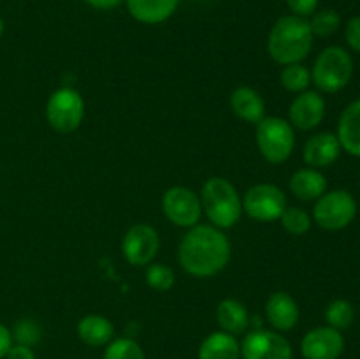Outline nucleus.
Wrapping results in <instances>:
<instances>
[{
  "mask_svg": "<svg viewBox=\"0 0 360 359\" xmlns=\"http://www.w3.org/2000/svg\"><path fill=\"white\" fill-rule=\"evenodd\" d=\"M183 270L197 278H211L224 271L231 260V241L214 225H193L178 248Z\"/></svg>",
  "mask_w": 360,
  "mask_h": 359,
  "instance_id": "obj_1",
  "label": "nucleus"
},
{
  "mask_svg": "<svg viewBox=\"0 0 360 359\" xmlns=\"http://www.w3.org/2000/svg\"><path fill=\"white\" fill-rule=\"evenodd\" d=\"M313 32L306 18L281 16L273 25L267 39V49L274 62L281 65L301 63L313 48Z\"/></svg>",
  "mask_w": 360,
  "mask_h": 359,
  "instance_id": "obj_2",
  "label": "nucleus"
},
{
  "mask_svg": "<svg viewBox=\"0 0 360 359\" xmlns=\"http://www.w3.org/2000/svg\"><path fill=\"white\" fill-rule=\"evenodd\" d=\"M200 206L211 224L218 229H229L236 225L243 213V203L236 187L220 176L210 178L202 185Z\"/></svg>",
  "mask_w": 360,
  "mask_h": 359,
  "instance_id": "obj_3",
  "label": "nucleus"
},
{
  "mask_svg": "<svg viewBox=\"0 0 360 359\" xmlns=\"http://www.w3.org/2000/svg\"><path fill=\"white\" fill-rule=\"evenodd\" d=\"M354 76V60L341 46H329L315 60L311 81L319 90L336 94L350 83Z\"/></svg>",
  "mask_w": 360,
  "mask_h": 359,
  "instance_id": "obj_4",
  "label": "nucleus"
},
{
  "mask_svg": "<svg viewBox=\"0 0 360 359\" xmlns=\"http://www.w3.org/2000/svg\"><path fill=\"white\" fill-rule=\"evenodd\" d=\"M257 146L267 162L283 164L290 158L295 146L294 127L283 118L264 116L257 123Z\"/></svg>",
  "mask_w": 360,
  "mask_h": 359,
  "instance_id": "obj_5",
  "label": "nucleus"
},
{
  "mask_svg": "<svg viewBox=\"0 0 360 359\" xmlns=\"http://www.w3.org/2000/svg\"><path fill=\"white\" fill-rule=\"evenodd\" d=\"M357 201L348 190H330L316 199L313 218L326 231H341L354 222Z\"/></svg>",
  "mask_w": 360,
  "mask_h": 359,
  "instance_id": "obj_6",
  "label": "nucleus"
},
{
  "mask_svg": "<svg viewBox=\"0 0 360 359\" xmlns=\"http://www.w3.org/2000/svg\"><path fill=\"white\" fill-rule=\"evenodd\" d=\"M84 116V101L74 88L53 92L46 104V120L56 132H74Z\"/></svg>",
  "mask_w": 360,
  "mask_h": 359,
  "instance_id": "obj_7",
  "label": "nucleus"
},
{
  "mask_svg": "<svg viewBox=\"0 0 360 359\" xmlns=\"http://www.w3.org/2000/svg\"><path fill=\"white\" fill-rule=\"evenodd\" d=\"M243 211L257 222L280 220L287 210V196L273 183H259L246 190L243 197Z\"/></svg>",
  "mask_w": 360,
  "mask_h": 359,
  "instance_id": "obj_8",
  "label": "nucleus"
},
{
  "mask_svg": "<svg viewBox=\"0 0 360 359\" xmlns=\"http://www.w3.org/2000/svg\"><path fill=\"white\" fill-rule=\"evenodd\" d=\"M162 210L169 222L178 227H193L199 224L202 206L200 197L186 187H172L162 197Z\"/></svg>",
  "mask_w": 360,
  "mask_h": 359,
  "instance_id": "obj_9",
  "label": "nucleus"
},
{
  "mask_svg": "<svg viewBox=\"0 0 360 359\" xmlns=\"http://www.w3.org/2000/svg\"><path fill=\"white\" fill-rule=\"evenodd\" d=\"M243 359H292L294 351L283 334L278 331H250L241 344Z\"/></svg>",
  "mask_w": 360,
  "mask_h": 359,
  "instance_id": "obj_10",
  "label": "nucleus"
},
{
  "mask_svg": "<svg viewBox=\"0 0 360 359\" xmlns=\"http://www.w3.org/2000/svg\"><path fill=\"white\" fill-rule=\"evenodd\" d=\"M160 248V236L157 229L148 224H136L125 232L122 250L132 266H148Z\"/></svg>",
  "mask_w": 360,
  "mask_h": 359,
  "instance_id": "obj_11",
  "label": "nucleus"
},
{
  "mask_svg": "<svg viewBox=\"0 0 360 359\" xmlns=\"http://www.w3.org/2000/svg\"><path fill=\"white\" fill-rule=\"evenodd\" d=\"M345 351V338L341 331L330 326L315 327L308 331L301 341V354L306 359H338Z\"/></svg>",
  "mask_w": 360,
  "mask_h": 359,
  "instance_id": "obj_12",
  "label": "nucleus"
},
{
  "mask_svg": "<svg viewBox=\"0 0 360 359\" xmlns=\"http://www.w3.org/2000/svg\"><path fill=\"white\" fill-rule=\"evenodd\" d=\"M288 118H290V125L299 130L315 129L326 118V101L319 92H301L292 101Z\"/></svg>",
  "mask_w": 360,
  "mask_h": 359,
  "instance_id": "obj_13",
  "label": "nucleus"
},
{
  "mask_svg": "<svg viewBox=\"0 0 360 359\" xmlns=\"http://www.w3.org/2000/svg\"><path fill=\"white\" fill-rule=\"evenodd\" d=\"M341 143L336 134L333 132H320L309 137L302 150V158L306 164L313 169L329 168L330 164L340 158Z\"/></svg>",
  "mask_w": 360,
  "mask_h": 359,
  "instance_id": "obj_14",
  "label": "nucleus"
},
{
  "mask_svg": "<svg viewBox=\"0 0 360 359\" xmlns=\"http://www.w3.org/2000/svg\"><path fill=\"white\" fill-rule=\"evenodd\" d=\"M267 322L274 327V331L283 333L290 331L299 322V306L297 301L288 292H273L266 303Z\"/></svg>",
  "mask_w": 360,
  "mask_h": 359,
  "instance_id": "obj_15",
  "label": "nucleus"
},
{
  "mask_svg": "<svg viewBox=\"0 0 360 359\" xmlns=\"http://www.w3.org/2000/svg\"><path fill=\"white\" fill-rule=\"evenodd\" d=\"M130 16L144 25H158L176 13L179 0H125Z\"/></svg>",
  "mask_w": 360,
  "mask_h": 359,
  "instance_id": "obj_16",
  "label": "nucleus"
},
{
  "mask_svg": "<svg viewBox=\"0 0 360 359\" xmlns=\"http://www.w3.org/2000/svg\"><path fill=\"white\" fill-rule=\"evenodd\" d=\"M336 136L347 153L360 158V99L348 104L341 113Z\"/></svg>",
  "mask_w": 360,
  "mask_h": 359,
  "instance_id": "obj_17",
  "label": "nucleus"
},
{
  "mask_svg": "<svg viewBox=\"0 0 360 359\" xmlns=\"http://www.w3.org/2000/svg\"><path fill=\"white\" fill-rule=\"evenodd\" d=\"M231 108L236 115L248 123H259L266 113L264 99L250 87H239L231 94Z\"/></svg>",
  "mask_w": 360,
  "mask_h": 359,
  "instance_id": "obj_18",
  "label": "nucleus"
},
{
  "mask_svg": "<svg viewBox=\"0 0 360 359\" xmlns=\"http://www.w3.org/2000/svg\"><path fill=\"white\" fill-rule=\"evenodd\" d=\"M288 187L297 199L315 201L327 192V180L319 169L304 168L292 175Z\"/></svg>",
  "mask_w": 360,
  "mask_h": 359,
  "instance_id": "obj_19",
  "label": "nucleus"
},
{
  "mask_svg": "<svg viewBox=\"0 0 360 359\" xmlns=\"http://www.w3.org/2000/svg\"><path fill=\"white\" fill-rule=\"evenodd\" d=\"M241 344L234 334L214 331L202 340L199 347V359H239Z\"/></svg>",
  "mask_w": 360,
  "mask_h": 359,
  "instance_id": "obj_20",
  "label": "nucleus"
},
{
  "mask_svg": "<svg viewBox=\"0 0 360 359\" xmlns=\"http://www.w3.org/2000/svg\"><path fill=\"white\" fill-rule=\"evenodd\" d=\"M76 331L77 338L90 347H104L112 340V334H115L111 320L104 315H95V313L83 317L77 322Z\"/></svg>",
  "mask_w": 360,
  "mask_h": 359,
  "instance_id": "obj_21",
  "label": "nucleus"
},
{
  "mask_svg": "<svg viewBox=\"0 0 360 359\" xmlns=\"http://www.w3.org/2000/svg\"><path fill=\"white\" fill-rule=\"evenodd\" d=\"M217 320L221 331L229 334H241L248 329L250 315L246 306L238 299H224L217 306Z\"/></svg>",
  "mask_w": 360,
  "mask_h": 359,
  "instance_id": "obj_22",
  "label": "nucleus"
},
{
  "mask_svg": "<svg viewBox=\"0 0 360 359\" xmlns=\"http://www.w3.org/2000/svg\"><path fill=\"white\" fill-rule=\"evenodd\" d=\"M280 83L287 92L301 94V92L308 90L309 83H311V73L302 63L283 65V70L280 74Z\"/></svg>",
  "mask_w": 360,
  "mask_h": 359,
  "instance_id": "obj_23",
  "label": "nucleus"
},
{
  "mask_svg": "<svg viewBox=\"0 0 360 359\" xmlns=\"http://www.w3.org/2000/svg\"><path fill=\"white\" fill-rule=\"evenodd\" d=\"M326 319L330 327L341 331L354 324L355 308L348 299H334L326 310Z\"/></svg>",
  "mask_w": 360,
  "mask_h": 359,
  "instance_id": "obj_24",
  "label": "nucleus"
},
{
  "mask_svg": "<svg viewBox=\"0 0 360 359\" xmlns=\"http://www.w3.org/2000/svg\"><path fill=\"white\" fill-rule=\"evenodd\" d=\"M104 359H146L143 348L132 338L111 340L105 347Z\"/></svg>",
  "mask_w": 360,
  "mask_h": 359,
  "instance_id": "obj_25",
  "label": "nucleus"
},
{
  "mask_svg": "<svg viewBox=\"0 0 360 359\" xmlns=\"http://www.w3.org/2000/svg\"><path fill=\"white\" fill-rule=\"evenodd\" d=\"M146 284L157 292H167L174 287L176 275L165 264H150L146 267Z\"/></svg>",
  "mask_w": 360,
  "mask_h": 359,
  "instance_id": "obj_26",
  "label": "nucleus"
},
{
  "mask_svg": "<svg viewBox=\"0 0 360 359\" xmlns=\"http://www.w3.org/2000/svg\"><path fill=\"white\" fill-rule=\"evenodd\" d=\"M281 225L285 231L292 236H302L311 227V217L301 208H288L280 217Z\"/></svg>",
  "mask_w": 360,
  "mask_h": 359,
  "instance_id": "obj_27",
  "label": "nucleus"
},
{
  "mask_svg": "<svg viewBox=\"0 0 360 359\" xmlns=\"http://www.w3.org/2000/svg\"><path fill=\"white\" fill-rule=\"evenodd\" d=\"M311 16L309 28H311L313 35H316V37H329L341 25V18L336 11L323 9L319 11V13H313Z\"/></svg>",
  "mask_w": 360,
  "mask_h": 359,
  "instance_id": "obj_28",
  "label": "nucleus"
},
{
  "mask_svg": "<svg viewBox=\"0 0 360 359\" xmlns=\"http://www.w3.org/2000/svg\"><path fill=\"white\" fill-rule=\"evenodd\" d=\"M41 338V327L35 320L32 319H21L14 327V340L21 345H34L37 344Z\"/></svg>",
  "mask_w": 360,
  "mask_h": 359,
  "instance_id": "obj_29",
  "label": "nucleus"
},
{
  "mask_svg": "<svg viewBox=\"0 0 360 359\" xmlns=\"http://www.w3.org/2000/svg\"><path fill=\"white\" fill-rule=\"evenodd\" d=\"M345 39L355 53H360V16H354L345 27Z\"/></svg>",
  "mask_w": 360,
  "mask_h": 359,
  "instance_id": "obj_30",
  "label": "nucleus"
},
{
  "mask_svg": "<svg viewBox=\"0 0 360 359\" xmlns=\"http://www.w3.org/2000/svg\"><path fill=\"white\" fill-rule=\"evenodd\" d=\"M288 9L292 11V14L295 16H311L313 13H316V7H319V0H287Z\"/></svg>",
  "mask_w": 360,
  "mask_h": 359,
  "instance_id": "obj_31",
  "label": "nucleus"
},
{
  "mask_svg": "<svg viewBox=\"0 0 360 359\" xmlns=\"http://www.w3.org/2000/svg\"><path fill=\"white\" fill-rule=\"evenodd\" d=\"M6 358L7 359H35V354L34 351H32V347H28V345L16 344L9 348Z\"/></svg>",
  "mask_w": 360,
  "mask_h": 359,
  "instance_id": "obj_32",
  "label": "nucleus"
},
{
  "mask_svg": "<svg viewBox=\"0 0 360 359\" xmlns=\"http://www.w3.org/2000/svg\"><path fill=\"white\" fill-rule=\"evenodd\" d=\"M13 347V334L4 324H0V359H4Z\"/></svg>",
  "mask_w": 360,
  "mask_h": 359,
  "instance_id": "obj_33",
  "label": "nucleus"
},
{
  "mask_svg": "<svg viewBox=\"0 0 360 359\" xmlns=\"http://www.w3.org/2000/svg\"><path fill=\"white\" fill-rule=\"evenodd\" d=\"M90 7L98 11H109V9H115L118 7L123 0H84Z\"/></svg>",
  "mask_w": 360,
  "mask_h": 359,
  "instance_id": "obj_34",
  "label": "nucleus"
},
{
  "mask_svg": "<svg viewBox=\"0 0 360 359\" xmlns=\"http://www.w3.org/2000/svg\"><path fill=\"white\" fill-rule=\"evenodd\" d=\"M2 34H4V20L0 18V37H2Z\"/></svg>",
  "mask_w": 360,
  "mask_h": 359,
  "instance_id": "obj_35",
  "label": "nucleus"
}]
</instances>
